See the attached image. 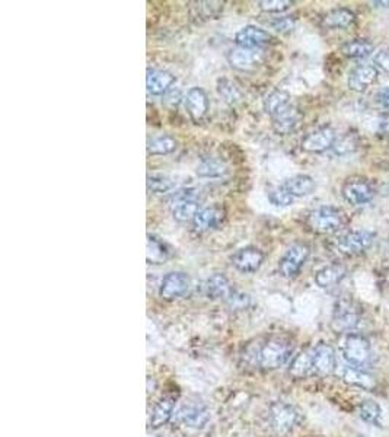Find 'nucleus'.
Listing matches in <instances>:
<instances>
[{
  "label": "nucleus",
  "mask_w": 389,
  "mask_h": 437,
  "mask_svg": "<svg viewBox=\"0 0 389 437\" xmlns=\"http://www.w3.org/2000/svg\"><path fill=\"white\" fill-rule=\"evenodd\" d=\"M344 213L332 206H323L315 209L308 214L306 218L309 229L321 235H331L338 232L344 226Z\"/></svg>",
  "instance_id": "f257e3e1"
},
{
  "label": "nucleus",
  "mask_w": 389,
  "mask_h": 437,
  "mask_svg": "<svg viewBox=\"0 0 389 437\" xmlns=\"http://www.w3.org/2000/svg\"><path fill=\"white\" fill-rule=\"evenodd\" d=\"M294 347L286 339L272 338L267 342L258 353V364L264 371H276L291 357Z\"/></svg>",
  "instance_id": "f03ea898"
},
{
  "label": "nucleus",
  "mask_w": 389,
  "mask_h": 437,
  "mask_svg": "<svg viewBox=\"0 0 389 437\" xmlns=\"http://www.w3.org/2000/svg\"><path fill=\"white\" fill-rule=\"evenodd\" d=\"M343 356L350 366L356 368H368L372 360V347L369 339L360 334L350 332L346 335L343 347H342Z\"/></svg>",
  "instance_id": "7ed1b4c3"
},
{
  "label": "nucleus",
  "mask_w": 389,
  "mask_h": 437,
  "mask_svg": "<svg viewBox=\"0 0 389 437\" xmlns=\"http://www.w3.org/2000/svg\"><path fill=\"white\" fill-rule=\"evenodd\" d=\"M360 322V309L353 301H338L334 309L331 327L335 332H352Z\"/></svg>",
  "instance_id": "20e7f679"
},
{
  "label": "nucleus",
  "mask_w": 389,
  "mask_h": 437,
  "mask_svg": "<svg viewBox=\"0 0 389 437\" xmlns=\"http://www.w3.org/2000/svg\"><path fill=\"white\" fill-rule=\"evenodd\" d=\"M375 240V233L369 231H353L342 235L337 242V250L344 255H359L369 250Z\"/></svg>",
  "instance_id": "39448f33"
},
{
  "label": "nucleus",
  "mask_w": 389,
  "mask_h": 437,
  "mask_svg": "<svg viewBox=\"0 0 389 437\" xmlns=\"http://www.w3.org/2000/svg\"><path fill=\"white\" fill-rule=\"evenodd\" d=\"M171 211L178 222H192V218L200 211V202L194 190L177 192L171 202Z\"/></svg>",
  "instance_id": "423d86ee"
},
{
  "label": "nucleus",
  "mask_w": 389,
  "mask_h": 437,
  "mask_svg": "<svg viewBox=\"0 0 389 437\" xmlns=\"http://www.w3.org/2000/svg\"><path fill=\"white\" fill-rule=\"evenodd\" d=\"M309 257V247L303 244L291 245L279 261V273L284 279L296 277Z\"/></svg>",
  "instance_id": "0eeeda50"
},
{
  "label": "nucleus",
  "mask_w": 389,
  "mask_h": 437,
  "mask_svg": "<svg viewBox=\"0 0 389 437\" xmlns=\"http://www.w3.org/2000/svg\"><path fill=\"white\" fill-rule=\"evenodd\" d=\"M299 421V412L286 402H274L270 407V423L276 433L287 434Z\"/></svg>",
  "instance_id": "6e6552de"
},
{
  "label": "nucleus",
  "mask_w": 389,
  "mask_h": 437,
  "mask_svg": "<svg viewBox=\"0 0 389 437\" xmlns=\"http://www.w3.org/2000/svg\"><path fill=\"white\" fill-rule=\"evenodd\" d=\"M342 192H343V197L346 199V202L353 206L368 204L373 200V196H375L372 185L366 180H361V178L347 180L342 188Z\"/></svg>",
  "instance_id": "1a4fd4ad"
},
{
  "label": "nucleus",
  "mask_w": 389,
  "mask_h": 437,
  "mask_svg": "<svg viewBox=\"0 0 389 437\" xmlns=\"http://www.w3.org/2000/svg\"><path fill=\"white\" fill-rule=\"evenodd\" d=\"M191 280L187 273L182 272H173L168 273L161 284L159 296L165 301H175L184 296L190 289Z\"/></svg>",
  "instance_id": "9d476101"
},
{
  "label": "nucleus",
  "mask_w": 389,
  "mask_h": 437,
  "mask_svg": "<svg viewBox=\"0 0 389 437\" xmlns=\"http://www.w3.org/2000/svg\"><path fill=\"white\" fill-rule=\"evenodd\" d=\"M231 262L235 269L244 274H251L260 270L264 262V254L255 247H245L238 250L232 257Z\"/></svg>",
  "instance_id": "9b49d317"
},
{
  "label": "nucleus",
  "mask_w": 389,
  "mask_h": 437,
  "mask_svg": "<svg viewBox=\"0 0 389 437\" xmlns=\"http://www.w3.org/2000/svg\"><path fill=\"white\" fill-rule=\"evenodd\" d=\"M337 141V134L331 127H321L309 133L302 140V149L308 153H323L331 149Z\"/></svg>",
  "instance_id": "f8f14e48"
},
{
  "label": "nucleus",
  "mask_w": 389,
  "mask_h": 437,
  "mask_svg": "<svg viewBox=\"0 0 389 437\" xmlns=\"http://www.w3.org/2000/svg\"><path fill=\"white\" fill-rule=\"evenodd\" d=\"M185 110L194 123H200L209 111L207 93L202 88H191L184 98Z\"/></svg>",
  "instance_id": "ddd939ff"
},
{
  "label": "nucleus",
  "mask_w": 389,
  "mask_h": 437,
  "mask_svg": "<svg viewBox=\"0 0 389 437\" xmlns=\"http://www.w3.org/2000/svg\"><path fill=\"white\" fill-rule=\"evenodd\" d=\"M272 121H273L274 132L277 134L286 136V134L294 133L299 127L301 121H302V114L294 104H290L289 107H286L284 110L273 115Z\"/></svg>",
  "instance_id": "4468645a"
},
{
  "label": "nucleus",
  "mask_w": 389,
  "mask_h": 437,
  "mask_svg": "<svg viewBox=\"0 0 389 437\" xmlns=\"http://www.w3.org/2000/svg\"><path fill=\"white\" fill-rule=\"evenodd\" d=\"M225 218V211L221 207H206L200 209V211L192 218V229L197 233H206L222 225Z\"/></svg>",
  "instance_id": "2eb2a0df"
},
{
  "label": "nucleus",
  "mask_w": 389,
  "mask_h": 437,
  "mask_svg": "<svg viewBox=\"0 0 389 437\" xmlns=\"http://www.w3.org/2000/svg\"><path fill=\"white\" fill-rule=\"evenodd\" d=\"M335 353L331 346L320 343L312 351V369L320 376L331 375L335 369Z\"/></svg>",
  "instance_id": "dca6fc26"
},
{
  "label": "nucleus",
  "mask_w": 389,
  "mask_h": 437,
  "mask_svg": "<svg viewBox=\"0 0 389 437\" xmlns=\"http://www.w3.org/2000/svg\"><path fill=\"white\" fill-rule=\"evenodd\" d=\"M272 41H273V37L270 33H267L265 30L255 27V25H247L242 30H239L235 35L236 45L244 47V48H258Z\"/></svg>",
  "instance_id": "f3484780"
},
{
  "label": "nucleus",
  "mask_w": 389,
  "mask_h": 437,
  "mask_svg": "<svg viewBox=\"0 0 389 437\" xmlns=\"http://www.w3.org/2000/svg\"><path fill=\"white\" fill-rule=\"evenodd\" d=\"M378 69L372 64L357 66L349 76V88L354 92L368 91L378 81Z\"/></svg>",
  "instance_id": "a211bd4d"
},
{
  "label": "nucleus",
  "mask_w": 389,
  "mask_h": 437,
  "mask_svg": "<svg viewBox=\"0 0 389 437\" xmlns=\"http://www.w3.org/2000/svg\"><path fill=\"white\" fill-rule=\"evenodd\" d=\"M175 82L173 73L161 69H148L146 71V89L149 95H165Z\"/></svg>",
  "instance_id": "6ab92c4d"
},
{
  "label": "nucleus",
  "mask_w": 389,
  "mask_h": 437,
  "mask_svg": "<svg viewBox=\"0 0 389 437\" xmlns=\"http://www.w3.org/2000/svg\"><path fill=\"white\" fill-rule=\"evenodd\" d=\"M180 417L187 427L203 429L210 420V411L202 402H190L182 407Z\"/></svg>",
  "instance_id": "aec40b11"
},
{
  "label": "nucleus",
  "mask_w": 389,
  "mask_h": 437,
  "mask_svg": "<svg viewBox=\"0 0 389 437\" xmlns=\"http://www.w3.org/2000/svg\"><path fill=\"white\" fill-rule=\"evenodd\" d=\"M261 60V53L257 48L236 47L228 53L229 64L236 70H250L255 67Z\"/></svg>",
  "instance_id": "412c9836"
},
{
  "label": "nucleus",
  "mask_w": 389,
  "mask_h": 437,
  "mask_svg": "<svg viewBox=\"0 0 389 437\" xmlns=\"http://www.w3.org/2000/svg\"><path fill=\"white\" fill-rule=\"evenodd\" d=\"M177 398L173 395H168L159 400V402L155 405L152 417H151V427L152 429H161L165 426L173 417V412L175 408Z\"/></svg>",
  "instance_id": "4be33fe9"
},
{
  "label": "nucleus",
  "mask_w": 389,
  "mask_h": 437,
  "mask_svg": "<svg viewBox=\"0 0 389 437\" xmlns=\"http://www.w3.org/2000/svg\"><path fill=\"white\" fill-rule=\"evenodd\" d=\"M206 295L210 299H228L232 293V287L225 274L216 273L206 281Z\"/></svg>",
  "instance_id": "5701e85b"
},
{
  "label": "nucleus",
  "mask_w": 389,
  "mask_h": 437,
  "mask_svg": "<svg viewBox=\"0 0 389 437\" xmlns=\"http://www.w3.org/2000/svg\"><path fill=\"white\" fill-rule=\"evenodd\" d=\"M346 276V267L342 264H331L321 269L317 274H315V281L323 289L332 287L342 281Z\"/></svg>",
  "instance_id": "b1692460"
},
{
  "label": "nucleus",
  "mask_w": 389,
  "mask_h": 437,
  "mask_svg": "<svg viewBox=\"0 0 389 437\" xmlns=\"http://www.w3.org/2000/svg\"><path fill=\"white\" fill-rule=\"evenodd\" d=\"M343 380L349 385L363 388V390H373L375 388V379L369 372L361 368L350 366V364L343 369Z\"/></svg>",
  "instance_id": "393cba45"
},
{
  "label": "nucleus",
  "mask_w": 389,
  "mask_h": 437,
  "mask_svg": "<svg viewBox=\"0 0 389 437\" xmlns=\"http://www.w3.org/2000/svg\"><path fill=\"white\" fill-rule=\"evenodd\" d=\"M294 197H306L315 191V181L309 175H295L281 184Z\"/></svg>",
  "instance_id": "a878e982"
},
{
  "label": "nucleus",
  "mask_w": 389,
  "mask_h": 437,
  "mask_svg": "<svg viewBox=\"0 0 389 437\" xmlns=\"http://www.w3.org/2000/svg\"><path fill=\"white\" fill-rule=\"evenodd\" d=\"M356 15L347 8H337L328 12L324 18V25L328 28H347L354 22Z\"/></svg>",
  "instance_id": "bb28decb"
},
{
  "label": "nucleus",
  "mask_w": 389,
  "mask_h": 437,
  "mask_svg": "<svg viewBox=\"0 0 389 437\" xmlns=\"http://www.w3.org/2000/svg\"><path fill=\"white\" fill-rule=\"evenodd\" d=\"M291 104L290 95L286 91L281 89H274L273 92H270L269 95L265 96L264 100V110L265 112L269 114L270 117L276 115L277 112H280L281 110H284L286 107H289Z\"/></svg>",
  "instance_id": "cd10ccee"
},
{
  "label": "nucleus",
  "mask_w": 389,
  "mask_h": 437,
  "mask_svg": "<svg viewBox=\"0 0 389 437\" xmlns=\"http://www.w3.org/2000/svg\"><path fill=\"white\" fill-rule=\"evenodd\" d=\"M177 140L173 136L161 134L148 140V153L149 155H168L177 149Z\"/></svg>",
  "instance_id": "c85d7f7f"
},
{
  "label": "nucleus",
  "mask_w": 389,
  "mask_h": 437,
  "mask_svg": "<svg viewBox=\"0 0 389 437\" xmlns=\"http://www.w3.org/2000/svg\"><path fill=\"white\" fill-rule=\"evenodd\" d=\"M373 52V44L366 40H353L342 47V53L350 59L368 57Z\"/></svg>",
  "instance_id": "c756f323"
},
{
  "label": "nucleus",
  "mask_w": 389,
  "mask_h": 437,
  "mask_svg": "<svg viewBox=\"0 0 389 437\" xmlns=\"http://www.w3.org/2000/svg\"><path fill=\"white\" fill-rule=\"evenodd\" d=\"M310 372H313L312 369V354L309 353H301L299 356H296L291 361L290 368H289V375L295 379H302L305 376H308Z\"/></svg>",
  "instance_id": "7c9ffc66"
},
{
  "label": "nucleus",
  "mask_w": 389,
  "mask_h": 437,
  "mask_svg": "<svg viewBox=\"0 0 389 437\" xmlns=\"http://www.w3.org/2000/svg\"><path fill=\"white\" fill-rule=\"evenodd\" d=\"M146 254H148L149 264H161L165 260H168V257L171 252H169L166 244H163L162 240L149 235V238H148V252H146Z\"/></svg>",
  "instance_id": "2f4dec72"
},
{
  "label": "nucleus",
  "mask_w": 389,
  "mask_h": 437,
  "mask_svg": "<svg viewBox=\"0 0 389 437\" xmlns=\"http://www.w3.org/2000/svg\"><path fill=\"white\" fill-rule=\"evenodd\" d=\"M359 414H360V419L363 421H366V423L373 424V426L381 424L382 409H381L379 404L375 402V401H363L360 404V408H359Z\"/></svg>",
  "instance_id": "473e14b6"
},
{
  "label": "nucleus",
  "mask_w": 389,
  "mask_h": 437,
  "mask_svg": "<svg viewBox=\"0 0 389 437\" xmlns=\"http://www.w3.org/2000/svg\"><path fill=\"white\" fill-rule=\"evenodd\" d=\"M217 92L222 96L223 101L228 104H236L240 101L242 93L239 88L229 79L223 78L217 82Z\"/></svg>",
  "instance_id": "72a5a7b5"
},
{
  "label": "nucleus",
  "mask_w": 389,
  "mask_h": 437,
  "mask_svg": "<svg viewBox=\"0 0 389 437\" xmlns=\"http://www.w3.org/2000/svg\"><path fill=\"white\" fill-rule=\"evenodd\" d=\"M197 174L200 177H210V178H216V177H222L226 174V166L217 159H204L199 168H197Z\"/></svg>",
  "instance_id": "f704fd0d"
},
{
  "label": "nucleus",
  "mask_w": 389,
  "mask_h": 437,
  "mask_svg": "<svg viewBox=\"0 0 389 437\" xmlns=\"http://www.w3.org/2000/svg\"><path fill=\"white\" fill-rule=\"evenodd\" d=\"M175 188V182L163 175H149L148 177V190L152 194H166Z\"/></svg>",
  "instance_id": "c9c22d12"
},
{
  "label": "nucleus",
  "mask_w": 389,
  "mask_h": 437,
  "mask_svg": "<svg viewBox=\"0 0 389 437\" xmlns=\"http://www.w3.org/2000/svg\"><path fill=\"white\" fill-rule=\"evenodd\" d=\"M267 197H269L272 204L277 207H287L294 203V199H295L283 185L270 188L269 191H267Z\"/></svg>",
  "instance_id": "e433bc0d"
},
{
  "label": "nucleus",
  "mask_w": 389,
  "mask_h": 437,
  "mask_svg": "<svg viewBox=\"0 0 389 437\" xmlns=\"http://www.w3.org/2000/svg\"><path fill=\"white\" fill-rule=\"evenodd\" d=\"M192 5H196V6H194V9L197 11L196 16L204 18V19L217 16L219 12L223 9V4H221V2H197V4H192Z\"/></svg>",
  "instance_id": "4c0bfd02"
},
{
  "label": "nucleus",
  "mask_w": 389,
  "mask_h": 437,
  "mask_svg": "<svg viewBox=\"0 0 389 437\" xmlns=\"http://www.w3.org/2000/svg\"><path fill=\"white\" fill-rule=\"evenodd\" d=\"M257 5L262 12L280 13L287 11L291 5H294V2H290V0H261Z\"/></svg>",
  "instance_id": "58836bf2"
},
{
  "label": "nucleus",
  "mask_w": 389,
  "mask_h": 437,
  "mask_svg": "<svg viewBox=\"0 0 389 437\" xmlns=\"http://www.w3.org/2000/svg\"><path fill=\"white\" fill-rule=\"evenodd\" d=\"M226 303L231 310H244L250 306V296L233 290L229 295V298L226 299Z\"/></svg>",
  "instance_id": "ea45409f"
},
{
  "label": "nucleus",
  "mask_w": 389,
  "mask_h": 437,
  "mask_svg": "<svg viewBox=\"0 0 389 437\" xmlns=\"http://www.w3.org/2000/svg\"><path fill=\"white\" fill-rule=\"evenodd\" d=\"M332 149L335 151V153L338 155H346L350 153L356 149V140L352 136H344L343 139H339L338 141L334 143Z\"/></svg>",
  "instance_id": "a19ab883"
},
{
  "label": "nucleus",
  "mask_w": 389,
  "mask_h": 437,
  "mask_svg": "<svg viewBox=\"0 0 389 437\" xmlns=\"http://www.w3.org/2000/svg\"><path fill=\"white\" fill-rule=\"evenodd\" d=\"M272 27L277 31V33H290L291 30L295 28V18L294 16H281L277 18L272 22Z\"/></svg>",
  "instance_id": "79ce46f5"
},
{
  "label": "nucleus",
  "mask_w": 389,
  "mask_h": 437,
  "mask_svg": "<svg viewBox=\"0 0 389 437\" xmlns=\"http://www.w3.org/2000/svg\"><path fill=\"white\" fill-rule=\"evenodd\" d=\"M375 64L389 73V48H383L375 56Z\"/></svg>",
  "instance_id": "37998d69"
},
{
  "label": "nucleus",
  "mask_w": 389,
  "mask_h": 437,
  "mask_svg": "<svg viewBox=\"0 0 389 437\" xmlns=\"http://www.w3.org/2000/svg\"><path fill=\"white\" fill-rule=\"evenodd\" d=\"M181 100H182V96H181V91L180 89H173L171 88L165 93V104L166 105H171V107L178 105Z\"/></svg>",
  "instance_id": "c03bdc74"
},
{
  "label": "nucleus",
  "mask_w": 389,
  "mask_h": 437,
  "mask_svg": "<svg viewBox=\"0 0 389 437\" xmlns=\"http://www.w3.org/2000/svg\"><path fill=\"white\" fill-rule=\"evenodd\" d=\"M378 103L381 105V108L386 112H389V88L383 89L379 95H378Z\"/></svg>",
  "instance_id": "a18cd8bd"
}]
</instances>
